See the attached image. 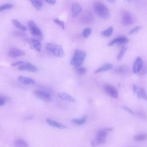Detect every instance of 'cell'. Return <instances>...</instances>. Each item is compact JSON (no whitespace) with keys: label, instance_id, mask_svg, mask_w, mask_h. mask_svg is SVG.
<instances>
[{"label":"cell","instance_id":"10","mask_svg":"<svg viewBox=\"0 0 147 147\" xmlns=\"http://www.w3.org/2000/svg\"><path fill=\"white\" fill-rule=\"evenodd\" d=\"M129 41V39L127 37L123 36H121L110 41L108 44L107 46H111L117 43L119 44H125Z\"/></svg>","mask_w":147,"mask_h":147},{"label":"cell","instance_id":"36","mask_svg":"<svg viewBox=\"0 0 147 147\" xmlns=\"http://www.w3.org/2000/svg\"><path fill=\"white\" fill-rule=\"evenodd\" d=\"M121 108L131 114L134 115V113L133 111L129 107L125 106L121 107Z\"/></svg>","mask_w":147,"mask_h":147},{"label":"cell","instance_id":"3","mask_svg":"<svg viewBox=\"0 0 147 147\" xmlns=\"http://www.w3.org/2000/svg\"><path fill=\"white\" fill-rule=\"evenodd\" d=\"M46 48L48 52L56 57H62L64 55V51L62 47L54 43H47Z\"/></svg>","mask_w":147,"mask_h":147},{"label":"cell","instance_id":"34","mask_svg":"<svg viewBox=\"0 0 147 147\" xmlns=\"http://www.w3.org/2000/svg\"><path fill=\"white\" fill-rule=\"evenodd\" d=\"M53 21L55 23L61 26L63 30L65 29V24L63 21L60 20L57 18L54 19Z\"/></svg>","mask_w":147,"mask_h":147},{"label":"cell","instance_id":"6","mask_svg":"<svg viewBox=\"0 0 147 147\" xmlns=\"http://www.w3.org/2000/svg\"><path fill=\"white\" fill-rule=\"evenodd\" d=\"M25 55V53L24 51L15 47H11L7 52L8 56L11 58L22 56Z\"/></svg>","mask_w":147,"mask_h":147},{"label":"cell","instance_id":"11","mask_svg":"<svg viewBox=\"0 0 147 147\" xmlns=\"http://www.w3.org/2000/svg\"><path fill=\"white\" fill-rule=\"evenodd\" d=\"M18 69L20 71L27 70L32 72H35L37 71V67L34 65L29 62H24L20 65Z\"/></svg>","mask_w":147,"mask_h":147},{"label":"cell","instance_id":"15","mask_svg":"<svg viewBox=\"0 0 147 147\" xmlns=\"http://www.w3.org/2000/svg\"><path fill=\"white\" fill-rule=\"evenodd\" d=\"M46 120L47 123L51 126L60 129H65L67 128L66 126L49 118H47Z\"/></svg>","mask_w":147,"mask_h":147},{"label":"cell","instance_id":"28","mask_svg":"<svg viewBox=\"0 0 147 147\" xmlns=\"http://www.w3.org/2000/svg\"><path fill=\"white\" fill-rule=\"evenodd\" d=\"M31 3L33 6L37 9H40L42 6V3L39 0H31L30 1Z\"/></svg>","mask_w":147,"mask_h":147},{"label":"cell","instance_id":"35","mask_svg":"<svg viewBox=\"0 0 147 147\" xmlns=\"http://www.w3.org/2000/svg\"><path fill=\"white\" fill-rule=\"evenodd\" d=\"M12 34L14 36L18 37H22L25 36V34L24 33L19 31H14Z\"/></svg>","mask_w":147,"mask_h":147},{"label":"cell","instance_id":"21","mask_svg":"<svg viewBox=\"0 0 147 147\" xmlns=\"http://www.w3.org/2000/svg\"><path fill=\"white\" fill-rule=\"evenodd\" d=\"M14 147H28L27 142L25 140L18 139L15 140L13 142Z\"/></svg>","mask_w":147,"mask_h":147},{"label":"cell","instance_id":"4","mask_svg":"<svg viewBox=\"0 0 147 147\" xmlns=\"http://www.w3.org/2000/svg\"><path fill=\"white\" fill-rule=\"evenodd\" d=\"M122 23L125 26L132 24L134 22V18L133 15L129 11H124L122 14Z\"/></svg>","mask_w":147,"mask_h":147},{"label":"cell","instance_id":"5","mask_svg":"<svg viewBox=\"0 0 147 147\" xmlns=\"http://www.w3.org/2000/svg\"><path fill=\"white\" fill-rule=\"evenodd\" d=\"M25 40L29 45L31 49H34L38 52L41 51L42 45L39 40L30 38H26Z\"/></svg>","mask_w":147,"mask_h":147},{"label":"cell","instance_id":"29","mask_svg":"<svg viewBox=\"0 0 147 147\" xmlns=\"http://www.w3.org/2000/svg\"><path fill=\"white\" fill-rule=\"evenodd\" d=\"M141 26H137L128 32L129 35H134L138 33L142 28Z\"/></svg>","mask_w":147,"mask_h":147},{"label":"cell","instance_id":"8","mask_svg":"<svg viewBox=\"0 0 147 147\" xmlns=\"http://www.w3.org/2000/svg\"><path fill=\"white\" fill-rule=\"evenodd\" d=\"M103 89L105 92L112 98L116 99L118 98L117 92L113 86L109 84H106L104 86Z\"/></svg>","mask_w":147,"mask_h":147},{"label":"cell","instance_id":"2","mask_svg":"<svg viewBox=\"0 0 147 147\" xmlns=\"http://www.w3.org/2000/svg\"><path fill=\"white\" fill-rule=\"evenodd\" d=\"M86 56L85 51L81 49L76 50L71 60V65L76 67H79L83 63Z\"/></svg>","mask_w":147,"mask_h":147},{"label":"cell","instance_id":"17","mask_svg":"<svg viewBox=\"0 0 147 147\" xmlns=\"http://www.w3.org/2000/svg\"><path fill=\"white\" fill-rule=\"evenodd\" d=\"M112 127L109 128H106L100 129L96 133V137L98 138H105L107 134L108 131H111L113 130Z\"/></svg>","mask_w":147,"mask_h":147},{"label":"cell","instance_id":"25","mask_svg":"<svg viewBox=\"0 0 147 147\" xmlns=\"http://www.w3.org/2000/svg\"><path fill=\"white\" fill-rule=\"evenodd\" d=\"M113 26H111L108 28L101 33V35L104 36L109 37L111 36L113 32Z\"/></svg>","mask_w":147,"mask_h":147},{"label":"cell","instance_id":"32","mask_svg":"<svg viewBox=\"0 0 147 147\" xmlns=\"http://www.w3.org/2000/svg\"><path fill=\"white\" fill-rule=\"evenodd\" d=\"M92 32V29L90 27L85 28L83 30L82 34L85 38H87L90 36Z\"/></svg>","mask_w":147,"mask_h":147},{"label":"cell","instance_id":"16","mask_svg":"<svg viewBox=\"0 0 147 147\" xmlns=\"http://www.w3.org/2000/svg\"><path fill=\"white\" fill-rule=\"evenodd\" d=\"M113 67V65L111 63H106L104 64L96 69L95 71V74L106 72L111 69Z\"/></svg>","mask_w":147,"mask_h":147},{"label":"cell","instance_id":"40","mask_svg":"<svg viewBox=\"0 0 147 147\" xmlns=\"http://www.w3.org/2000/svg\"><path fill=\"white\" fill-rule=\"evenodd\" d=\"M5 104L4 99L3 97H0V107L4 105Z\"/></svg>","mask_w":147,"mask_h":147},{"label":"cell","instance_id":"41","mask_svg":"<svg viewBox=\"0 0 147 147\" xmlns=\"http://www.w3.org/2000/svg\"><path fill=\"white\" fill-rule=\"evenodd\" d=\"M107 1L111 3H113L115 2V1L114 0H109Z\"/></svg>","mask_w":147,"mask_h":147},{"label":"cell","instance_id":"38","mask_svg":"<svg viewBox=\"0 0 147 147\" xmlns=\"http://www.w3.org/2000/svg\"><path fill=\"white\" fill-rule=\"evenodd\" d=\"M34 115L33 114H31L28 116H26L24 118L25 121L30 120L34 118Z\"/></svg>","mask_w":147,"mask_h":147},{"label":"cell","instance_id":"39","mask_svg":"<svg viewBox=\"0 0 147 147\" xmlns=\"http://www.w3.org/2000/svg\"><path fill=\"white\" fill-rule=\"evenodd\" d=\"M46 3L51 4L54 5L56 3V1L54 0H45Z\"/></svg>","mask_w":147,"mask_h":147},{"label":"cell","instance_id":"37","mask_svg":"<svg viewBox=\"0 0 147 147\" xmlns=\"http://www.w3.org/2000/svg\"><path fill=\"white\" fill-rule=\"evenodd\" d=\"M24 62L23 61H18L12 63L11 65L13 67H15L18 65H20L24 63Z\"/></svg>","mask_w":147,"mask_h":147},{"label":"cell","instance_id":"7","mask_svg":"<svg viewBox=\"0 0 147 147\" xmlns=\"http://www.w3.org/2000/svg\"><path fill=\"white\" fill-rule=\"evenodd\" d=\"M34 93L37 97L45 101L50 102L52 100L50 95L43 91L36 90L34 91Z\"/></svg>","mask_w":147,"mask_h":147},{"label":"cell","instance_id":"30","mask_svg":"<svg viewBox=\"0 0 147 147\" xmlns=\"http://www.w3.org/2000/svg\"><path fill=\"white\" fill-rule=\"evenodd\" d=\"M13 7V5L11 3H6L0 5V12L5 10L10 9Z\"/></svg>","mask_w":147,"mask_h":147},{"label":"cell","instance_id":"24","mask_svg":"<svg viewBox=\"0 0 147 147\" xmlns=\"http://www.w3.org/2000/svg\"><path fill=\"white\" fill-rule=\"evenodd\" d=\"M105 142V138H96L91 142V144L92 146L102 144Z\"/></svg>","mask_w":147,"mask_h":147},{"label":"cell","instance_id":"9","mask_svg":"<svg viewBox=\"0 0 147 147\" xmlns=\"http://www.w3.org/2000/svg\"><path fill=\"white\" fill-rule=\"evenodd\" d=\"M28 26L31 34L33 36H40L42 32L35 22L32 20H30L28 22Z\"/></svg>","mask_w":147,"mask_h":147},{"label":"cell","instance_id":"26","mask_svg":"<svg viewBox=\"0 0 147 147\" xmlns=\"http://www.w3.org/2000/svg\"><path fill=\"white\" fill-rule=\"evenodd\" d=\"M128 70V67L125 65H121L117 67L115 69L116 72L118 73H124Z\"/></svg>","mask_w":147,"mask_h":147},{"label":"cell","instance_id":"19","mask_svg":"<svg viewBox=\"0 0 147 147\" xmlns=\"http://www.w3.org/2000/svg\"><path fill=\"white\" fill-rule=\"evenodd\" d=\"M18 79L21 82L25 85L34 84L35 83V81L30 78L24 77L20 76L18 77Z\"/></svg>","mask_w":147,"mask_h":147},{"label":"cell","instance_id":"18","mask_svg":"<svg viewBox=\"0 0 147 147\" xmlns=\"http://www.w3.org/2000/svg\"><path fill=\"white\" fill-rule=\"evenodd\" d=\"M138 98H143L147 100V95L146 91L142 88L137 87V90L135 93Z\"/></svg>","mask_w":147,"mask_h":147},{"label":"cell","instance_id":"33","mask_svg":"<svg viewBox=\"0 0 147 147\" xmlns=\"http://www.w3.org/2000/svg\"><path fill=\"white\" fill-rule=\"evenodd\" d=\"M76 70L79 74L80 75H84L86 74V69L84 67H77L76 69Z\"/></svg>","mask_w":147,"mask_h":147},{"label":"cell","instance_id":"14","mask_svg":"<svg viewBox=\"0 0 147 147\" xmlns=\"http://www.w3.org/2000/svg\"><path fill=\"white\" fill-rule=\"evenodd\" d=\"M57 95L59 97L63 100L72 102L76 101V99L74 97L67 93L59 92L57 93Z\"/></svg>","mask_w":147,"mask_h":147},{"label":"cell","instance_id":"20","mask_svg":"<svg viewBox=\"0 0 147 147\" xmlns=\"http://www.w3.org/2000/svg\"><path fill=\"white\" fill-rule=\"evenodd\" d=\"M83 21L86 24L92 23L94 21V18L92 13L88 11L83 16Z\"/></svg>","mask_w":147,"mask_h":147},{"label":"cell","instance_id":"31","mask_svg":"<svg viewBox=\"0 0 147 147\" xmlns=\"http://www.w3.org/2000/svg\"><path fill=\"white\" fill-rule=\"evenodd\" d=\"M147 135L146 134H138L134 136V139L137 141H142L146 140Z\"/></svg>","mask_w":147,"mask_h":147},{"label":"cell","instance_id":"1","mask_svg":"<svg viewBox=\"0 0 147 147\" xmlns=\"http://www.w3.org/2000/svg\"><path fill=\"white\" fill-rule=\"evenodd\" d=\"M94 11L100 17L104 20L108 19L110 16V12L107 6L102 2L96 1L93 4Z\"/></svg>","mask_w":147,"mask_h":147},{"label":"cell","instance_id":"13","mask_svg":"<svg viewBox=\"0 0 147 147\" xmlns=\"http://www.w3.org/2000/svg\"><path fill=\"white\" fill-rule=\"evenodd\" d=\"M71 9L73 17L74 18L78 16L82 10L81 6L77 3H74L72 4Z\"/></svg>","mask_w":147,"mask_h":147},{"label":"cell","instance_id":"23","mask_svg":"<svg viewBox=\"0 0 147 147\" xmlns=\"http://www.w3.org/2000/svg\"><path fill=\"white\" fill-rule=\"evenodd\" d=\"M127 49V47L126 46H123L122 47L119 53L116 56V58L118 61H120L122 59Z\"/></svg>","mask_w":147,"mask_h":147},{"label":"cell","instance_id":"12","mask_svg":"<svg viewBox=\"0 0 147 147\" xmlns=\"http://www.w3.org/2000/svg\"><path fill=\"white\" fill-rule=\"evenodd\" d=\"M143 62L142 58L140 57H138L134 64L133 71V72L136 73L139 72L142 69Z\"/></svg>","mask_w":147,"mask_h":147},{"label":"cell","instance_id":"27","mask_svg":"<svg viewBox=\"0 0 147 147\" xmlns=\"http://www.w3.org/2000/svg\"><path fill=\"white\" fill-rule=\"evenodd\" d=\"M86 121V118L84 117L80 119H74L72 120V123L75 125H80L84 124Z\"/></svg>","mask_w":147,"mask_h":147},{"label":"cell","instance_id":"22","mask_svg":"<svg viewBox=\"0 0 147 147\" xmlns=\"http://www.w3.org/2000/svg\"><path fill=\"white\" fill-rule=\"evenodd\" d=\"M11 21L13 25L17 28L23 31L27 30L26 27L23 25L17 20L13 19L11 20Z\"/></svg>","mask_w":147,"mask_h":147}]
</instances>
